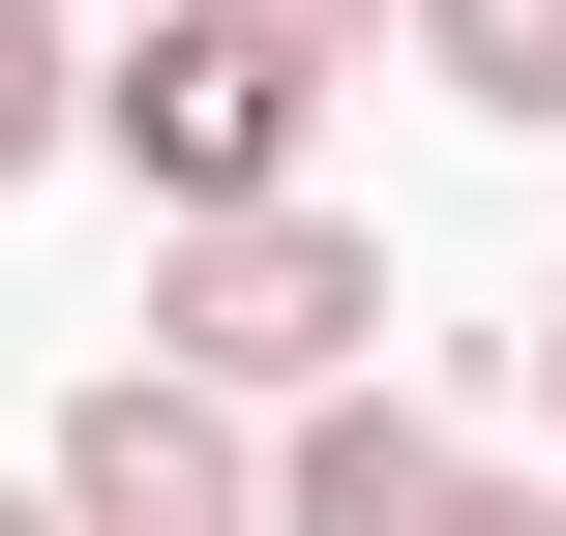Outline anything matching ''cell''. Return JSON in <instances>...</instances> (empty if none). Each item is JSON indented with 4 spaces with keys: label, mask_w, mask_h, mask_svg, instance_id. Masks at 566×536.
<instances>
[{
    "label": "cell",
    "mask_w": 566,
    "mask_h": 536,
    "mask_svg": "<svg viewBox=\"0 0 566 536\" xmlns=\"http://www.w3.org/2000/svg\"><path fill=\"white\" fill-rule=\"evenodd\" d=\"M149 358L239 388V418H269V388H358V358H388V239H358L328 179H269V209H149Z\"/></svg>",
    "instance_id": "6da1fadb"
},
{
    "label": "cell",
    "mask_w": 566,
    "mask_h": 536,
    "mask_svg": "<svg viewBox=\"0 0 566 536\" xmlns=\"http://www.w3.org/2000/svg\"><path fill=\"white\" fill-rule=\"evenodd\" d=\"M298 119H328V60H298L269 0H149V30L60 90V149H119L149 209H269V179H298Z\"/></svg>",
    "instance_id": "7a4b0ae2"
},
{
    "label": "cell",
    "mask_w": 566,
    "mask_h": 536,
    "mask_svg": "<svg viewBox=\"0 0 566 536\" xmlns=\"http://www.w3.org/2000/svg\"><path fill=\"white\" fill-rule=\"evenodd\" d=\"M30 507H60V536H269V418L179 388V358H90L60 448H30Z\"/></svg>",
    "instance_id": "3957f363"
},
{
    "label": "cell",
    "mask_w": 566,
    "mask_h": 536,
    "mask_svg": "<svg viewBox=\"0 0 566 536\" xmlns=\"http://www.w3.org/2000/svg\"><path fill=\"white\" fill-rule=\"evenodd\" d=\"M448 507V418L358 358V388H269V536H418Z\"/></svg>",
    "instance_id": "277c9868"
},
{
    "label": "cell",
    "mask_w": 566,
    "mask_h": 536,
    "mask_svg": "<svg viewBox=\"0 0 566 536\" xmlns=\"http://www.w3.org/2000/svg\"><path fill=\"white\" fill-rule=\"evenodd\" d=\"M388 30H418V90H448V119L566 149V0H388Z\"/></svg>",
    "instance_id": "5b68a950"
},
{
    "label": "cell",
    "mask_w": 566,
    "mask_h": 536,
    "mask_svg": "<svg viewBox=\"0 0 566 536\" xmlns=\"http://www.w3.org/2000/svg\"><path fill=\"white\" fill-rule=\"evenodd\" d=\"M60 90H90V30H60V0H0V179H60Z\"/></svg>",
    "instance_id": "8992f818"
},
{
    "label": "cell",
    "mask_w": 566,
    "mask_h": 536,
    "mask_svg": "<svg viewBox=\"0 0 566 536\" xmlns=\"http://www.w3.org/2000/svg\"><path fill=\"white\" fill-rule=\"evenodd\" d=\"M418 536H566V477H478V448H448V507Z\"/></svg>",
    "instance_id": "52a82bcc"
},
{
    "label": "cell",
    "mask_w": 566,
    "mask_h": 536,
    "mask_svg": "<svg viewBox=\"0 0 566 536\" xmlns=\"http://www.w3.org/2000/svg\"><path fill=\"white\" fill-rule=\"evenodd\" d=\"M507 388H537V448H566V269H537V328H507Z\"/></svg>",
    "instance_id": "ba28073f"
},
{
    "label": "cell",
    "mask_w": 566,
    "mask_h": 536,
    "mask_svg": "<svg viewBox=\"0 0 566 536\" xmlns=\"http://www.w3.org/2000/svg\"><path fill=\"white\" fill-rule=\"evenodd\" d=\"M269 30H298V60H388V0H269Z\"/></svg>",
    "instance_id": "9c48e42d"
},
{
    "label": "cell",
    "mask_w": 566,
    "mask_h": 536,
    "mask_svg": "<svg viewBox=\"0 0 566 536\" xmlns=\"http://www.w3.org/2000/svg\"><path fill=\"white\" fill-rule=\"evenodd\" d=\"M0 536H60V507H30V477H0Z\"/></svg>",
    "instance_id": "30bf717a"
}]
</instances>
